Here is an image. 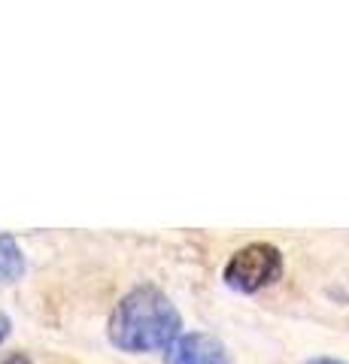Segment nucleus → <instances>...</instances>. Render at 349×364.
I'll list each match as a JSON object with an SVG mask.
<instances>
[{"label":"nucleus","instance_id":"1","mask_svg":"<svg viewBox=\"0 0 349 364\" xmlns=\"http://www.w3.org/2000/svg\"><path fill=\"white\" fill-rule=\"evenodd\" d=\"M179 334H183V316L171 294L152 282L134 286L128 294H122L107 322V340L128 355L164 352Z\"/></svg>","mask_w":349,"mask_h":364},{"label":"nucleus","instance_id":"2","mask_svg":"<svg viewBox=\"0 0 349 364\" xmlns=\"http://www.w3.org/2000/svg\"><path fill=\"white\" fill-rule=\"evenodd\" d=\"M283 252L274 243H246L222 267L225 286L237 294H258L283 277Z\"/></svg>","mask_w":349,"mask_h":364},{"label":"nucleus","instance_id":"3","mask_svg":"<svg viewBox=\"0 0 349 364\" xmlns=\"http://www.w3.org/2000/svg\"><path fill=\"white\" fill-rule=\"evenodd\" d=\"M164 364H231L219 337L204 331H183L164 349Z\"/></svg>","mask_w":349,"mask_h":364},{"label":"nucleus","instance_id":"4","mask_svg":"<svg viewBox=\"0 0 349 364\" xmlns=\"http://www.w3.org/2000/svg\"><path fill=\"white\" fill-rule=\"evenodd\" d=\"M25 252H21L18 240L9 234H0V289L18 282L25 277Z\"/></svg>","mask_w":349,"mask_h":364},{"label":"nucleus","instance_id":"5","mask_svg":"<svg viewBox=\"0 0 349 364\" xmlns=\"http://www.w3.org/2000/svg\"><path fill=\"white\" fill-rule=\"evenodd\" d=\"M9 331H13V322H9V316L0 310V346L6 343V337H9Z\"/></svg>","mask_w":349,"mask_h":364},{"label":"nucleus","instance_id":"6","mask_svg":"<svg viewBox=\"0 0 349 364\" xmlns=\"http://www.w3.org/2000/svg\"><path fill=\"white\" fill-rule=\"evenodd\" d=\"M0 364H33L25 352H13V355H6V358H0Z\"/></svg>","mask_w":349,"mask_h":364},{"label":"nucleus","instance_id":"7","mask_svg":"<svg viewBox=\"0 0 349 364\" xmlns=\"http://www.w3.org/2000/svg\"><path fill=\"white\" fill-rule=\"evenodd\" d=\"M307 364H349L343 358H331V355H316V358H310Z\"/></svg>","mask_w":349,"mask_h":364}]
</instances>
